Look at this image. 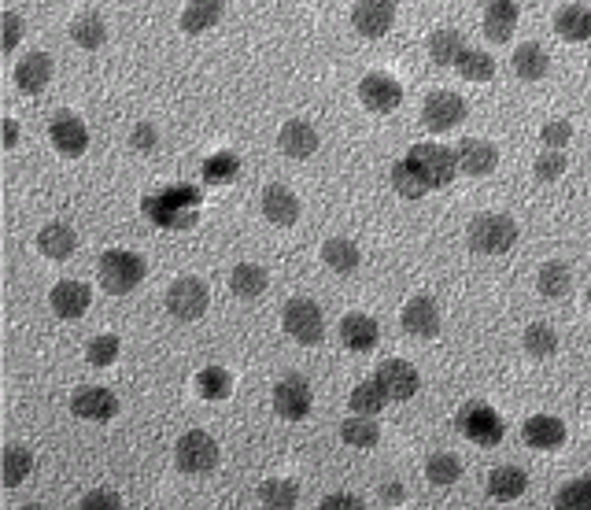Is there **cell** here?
Listing matches in <instances>:
<instances>
[{"label": "cell", "instance_id": "7402d4cb", "mask_svg": "<svg viewBox=\"0 0 591 510\" xmlns=\"http://www.w3.org/2000/svg\"><path fill=\"white\" fill-rule=\"evenodd\" d=\"M89 300H93V296H89V285H82V281H60V285L49 292V304L60 318H82Z\"/></svg>", "mask_w": 591, "mask_h": 510}, {"label": "cell", "instance_id": "c3c4849f", "mask_svg": "<svg viewBox=\"0 0 591 510\" xmlns=\"http://www.w3.org/2000/svg\"><path fill=\"white\" fill-rule=\"evenodd\" d=\"M540 137H543V145L551 148V152H562V148H566V141L573 137V126H569L566 119H555V122H547V126H543Z\"/></svg>", "mask_w": 591, "mask_h": 510}, {"label": "cell", "instance_id": "2e32d148", "mask_svg": "<svg viewBox=\"0 0 591 510\" xmlns=\"http://www.w3.org/2000/svg\"><path fill=\"white\" fill-rule=\"evenodd\" d=\"M52 71H56V63H52L49 52H30V56H23V60L15 63V85L23 93H30V97H37V93L49 89Z\"/></svg>", "mask_w": 591, "mask_h": 510}, {"label": "cell", "instance_id": "7a4b0ae2", "mask_svg": "<svg viewBox=\"0 0 591 510\" xmlns=\"http://www.w3.org/2000/svg\"><path fill=\"white\" fill-rule=\"evenodd\" d=\"M403 159H407V167L425 182V189H444L459 174V156L444 145H414Z\"/></svg>", "mask_w": 591, "mask_h": 510}, {"label": "cell", "instance_id": "836d02e7", "mask_svg": "<svg viewBox=\"0 0 591 510\" xmlns=\"http://www.w3.org/2000/svg\"><path fill=\"white\" fill-rule=\"evenodd\" d=\"M34 470V451L23 448V444H8L4 448V485L19 488Z\"/></svg>", "mask_w": 591, "mask_h": 510}, {"label": "cell", "instance_id": "f1b7e54d", "mask_svg": "<svg viewBox=\"0 0 591 510\" xmlns=\"http://www.w3.org/2000/svg\"><path fill=\"white\" fill-rule=\"evenodd\" d=\"M536 285H540L543 296L562 300V296H569V289H573V270H569V263H562V259H551V263H543L540 267Z\"/></svg>", "mask_w": 591, "mask_h": 510}, {"label": "cell", "instance_id": "db71d44e", "mask_svg": "<svg viewBox=\"0 0 591 510\" xmlns=\"http://www.w3.org/2000/svg\"><path fill=\"white\" fill-rule=\"evenodd\" d=\"M15 141H19V122L4 119V148H15Z\"/></svg>", "mask_w": 591, "mask_h": 510}, {"label": "cell", "instance_id": "83f0119b", "mask_svg": "<svg viewBox=\"0 0 591 510\" xmlns=\"http://www.w3.org/2000/svg\"><path fill=\"white\" fill-rule=\"evenodd\" d=\"M466 49H470V45H466V37H462L459 30H436V34L429 37V56H433V63H440V67H459Z\"/></svg>", "mask_w": 591, "mask_h": 510}, {"label": "cell", "instance_id": "8fae6325", "mask_svg": "<svg viewBox=\"0 0 591 510\" xmlns=\"http://www.w3.org/2000/svg\"><path fill=\"white\" fill-rule=\"evenodd\" d=\"M274 411H278L281 418H289V422L307 418V414H311V385H307L300 374L281 377L278 385H274Z\"/></svg>", "mask_w": 591, "mask_h": 510}, {"label": "cell", "instance_id": "f907efd6", "mask_svg": "<svg viewBox=\"0 0 591 510\" xmlns=\"http://www.w3.org/2000/svg\"><path fill=\"white\" fill-rule=\"evenodd\" d=\"M78 510H122V499L108 488H97V492H89V496L78 503Z\"/></svg>", "mask_w": 591, "mask_h": 510}, {"label": "cell", "instance_id": "b9f144b4", "mask_svg": "<svg viewBox=\"0 0 591 510\" xmlns=\"http://www.w3.org/2000/svg\"><path fill=\"white\" fill-rule=\"evenodd\" d=\"M259 499L266 503V510H292L296 499H300V488L292 485V481H266L259 488Z\"/></svg>", "mask_w": 591, "mask_h": 510}, {"label": "cell", "instance_id": "f6af8a7d", "mask_svg": "<svg viewBox=\"0 0 591 510\" xmlns=\"http://www.w3.org/2000/svg\"><path fill=\"white\" fill-rule=\"evenodd\" d=\"M237 170H241V159L233 156V152H218L204 163V182L207 185H226L237 178Z\"/></svg>", "mask_w": 591, "mask_h": 510}, {"label": "cell", "instance_id": "6da1fadb", "mask_svg": "<svg viewBox=\"0 0 591 510\" xmlns=\"http://www.w3.org/2000/svg\"><path fill=\"white\" fill-rule=\"evenodd\" d=\"M200 204H204L200 189H193V185H170V189L148 193L141 200V211L163 230H189L200 219Z\"/></svg>", "mask_w": 591, "mask_h": 510}, {"label": "cell", "instance_id": "9a60e30c", "mask_svg": "<svg viewBox=\"0 0 591 510\" xmlns=\"http://www.w3.org/2000/svg\"><path fill=\"white\" fill-rule=\"evenodd\" d=\"M399 322H403V329L411 333V337H436L440 333V307H436L433 296H411L407 300V307H403V315H399Z\"/></svg>", "mask_w": 591, "mask_h": 510}, {"label": "cell", "instance_id": "d590c367", "mask_svg": "<svg viewBox=\"0 0 591 510\" xmlns=\"http://www.w3.org/2000/svg\"><path fill=\"white\" fill-rule=\"evenodd\" d=\"M71 37L82 49H100V45L108 41V26H104V19H100L97 12H82L71 23Z\"/></svg>", "mask_w": 591, "mask_h": 510}, {"label": "cell", "instance_id": "74e56055", "mask_svg": "<svg viewBox=\"0 0 591 510\" xmlns=\"http://www.w3.org/2000/svg\"><path fill=\"white\" fill-rule=\"evenodd\" d=\"M525 352L532 355V359H547V355L558 352V333L547 322H532L529 329H525Z\"/></svg>", "mask_w": 591, "mask_h": 510}, {"label": "cell", "instance_id": "bcb514c9", "mask_svg": "<svg viewBox=\"0 0 591 510\" xmlns=\"http://www.w3.org/2000/svg\"><path fill=\"white\" fill-rule=\"evenodd\" d=\"M85 359L93 366H111L119 359V337H111V333H100V337L89 340V348H85Z\"/></svg>", "mask_w": 591, "mask_h": 510}, {"label": "cell", "instance_id": "7bdbcfd3", "mask_svg": "<svg viewBox=\"0 0 591 510\" xmlns=\"http://www.w3.org/2000/svg\"><path fill=\"white\" fill-rule=\"evenodd\" d=\"M555 510H591V474L569 481L555 496Z\"/></svg>", "mask_w": 591, "mask_h": 510}, {"label": "cell", "instance_id": "30bf717a", "mask_svg": "<svg viewBox=\"0 0 591 510\" xmlns=\"http://www.w3.org/2000/svg\"><path fill=\"white\" fill-rule=\"evenodd\" d=\"M422 119H425V126H429V130H436V134L455 130V126L466 119V100H462L459 93L436 89V93H429V100H425Z\"/></svg>", "mask_w": 591, "mask_h": 510}, {"label": "cell", "instance_id": "4316f807", "mask_svg": "<svg viewBox=\"0 0 591 510\" xmlns=\"http://www.w3.org/2000/svg\"><path fill=\"white\" fill-rule=\"evenodd\" d=\"M514 26H518V4L495 0V4L484 8V34L492 37V41H510Z\"/></svg>", "mask_w": 591, "mask_h": 510}, {"label": "cell", "instance_id": "ab89813d", "mask_svg": "<svg viewBox=\"0 0 591 510\" xmlns=\"http://www.w3.org/2000/svg\"><path fill=\"white\" fill-rule=\"evenodd\" d=\"M455 71H459L466 82H488V78L495 74V60L484 49H466Z\"/></svg>", "mask_w": 591, "mask_h": 510}, {"label": "cell", "instance_id": "ac0fdd59", "mask_svg": "<svg viewBox=\"0 0 591 510\" xmlns=\"http://www.w3.org/2000/svg\"><path fill=\"white\" fill-rule=\"evenodd\" d=\"M455 156H459V170L462 174H470V178H484V174H492L495 163H499L495 145L492 141H481V137H466V141L455 148Z\"/></svg>", "mask_w": 591, "mask_h": 510}, {"label": "cell", "instance_id": "44dd1931", "mask_svg": "<svg viewBox=\"0 0 591 510\" xmlns=\"http://www.w3.org/2000/svg\"><path fill=\"white\" fill-rule=\"evenodd\" d=\"M263 215L274 226H296V219H300V200H296V193H292L289 185H266Z\"/></svg>", "mask_w": 591, "mask_h": 510}, {"label": "cell", "instance_id": "cb8c5ba5", "mask_svg": "<svg viewBox=\"0 0 591 510\" xmlns=\"http://www.w3.org/2000/svg\"><path fill=\"white\" fill-rule=\"evenodd\" d=\"M37 248L41 255H49V259H71L74 248H78V237L67 222H49L45 230L37 233Z\"/></svg>", "mask_w": 591, "mask_h": 510}, {"label": "cell", "instance_id": "681fc988", "mask_svg": "<svg viewBox=\"0 0 591 510\" xmlns=\"http://www.w3.org/2000/svg\"><path fill=\"white\" fill-rule=\"evenodd\" d=\"M0 26H4V34H0V49L15 52V45L23 41V19H19L15 12H4L0 15Z\"/></svg>", "mask_w": 591, "mask_h": 510}, {"label": "cell", "instance_id": "d6a6232c", "mask_svg": "<svg viewBox=\"0 0 591 510\" xmlns=\"http://www.w3.org/2000/svg\"><path fill=\"white\" fill-rule=\"evenodd\" d=\"M340 440L351 444V448H374L381 440V425L374 418H362V414H351L340 422Z\"/></svg>", "mask_w": 591, "mask_h": 510}, {"label": "cell", "instance_id": "8d00e7d4", "mask_svg": "<svg viewBox=\"0 0 591 510\" xmlns=\"http://www.w3.org/2000/svg\"><path fill=\"white\" fill-rule=\"evenodd\" d=\"M351 403V414H362V418H374V414L385 411L388 396L381 389H377V381H362V385H355L348 396Z\"/></svg>", "mask_w": 591, "mask_h": 510}, {"label": "cell", "instance_id": "f5cc1de1", "mask_svg": "<svg viewBox=\"0 0 591 510\" xmlns=\"http://www.w3.org/2000/svg\"><path fill=\"white\" fill-rule=\"evenodd\" d=\"M156 126H148V122H141L137 130H133V148H141V152H148V148H156Z\"/></svg>", "mask_w": 591, "mask_h": 510}, {"label": "cell", "instance_id": "1f68e13d", "mask_svg": "<svg viewBox=\"0 0 591 510\" xmlns=\"http://www.w3.org/2000/svg\"><path fill=\"white\" fill-rule=\"evenodd\" d=\"M322 259H326V267L337 270V274H355V267L362 263V252L348 237H333V241L322 244Z\"/></svg>", "mask_w": 591, "mask_h": 510}, {"label": "cell", "instance_id": "52a82bcc", "mask_svg": "<svg viewBox=\"0 0 591 510\" xmlns=\"http://www.w3.org/2000/svg\"><path fill=\"white\" fill-rule=\"evenodd\" d=\"M459 429L462 437L473 440V444H481V448H495L499 440H503V433H507V425H503V418L488 407V403L473 400L466 403L459 411Z\"/></svg>", "mask_w": 591, "mask_h": 510}, {"label": "cell", "instance_id": "277c9868", "mask_svg": "<svg viewBox=\"0 0 591 510\" xmlns=\"http://www.w3.org/2000/svg\"><path fill=\"white\" fill-rule=\"evenodd\" d=\"M466 237H470L473 252L503 255L514 248V241H518V222L510 219V215H495V211H488V215H477V219L470 222Z\"/></svg>", "mask_w": 591, "mask_h": 510}, {"label": "cell", "instance_id": "5b68a950", "mask_svg": "<svg viewBox=\"0 0 591 510\" xmlns=\"http://www.w3.org/2000/svg\"><path fill=\"white\" fill-rule=\"evenodd\" d=\"M281 326L289 337H296L300 344H318V340L326 337V318H322V307L307 300V296H296L285 304L281 311Z\"/></svg>", "mask_w": 591, "mask_h": 510}, {"label": "cell", "instance_id": "816d5d0a", "mask_svg": "<svg viewBox=\"0 0 591 510\" xmlns=\"http://www.w3.org/2000/svg\"><path fill=\"white\" fill-rule=\"evenodd\" d=\"M318 510H366L359 496H348V492H337V496H326L318 503Z\"/></svg>", "mask_w": 591, "mask_h": 510}, {"label": "cell", "instance_id": "60d3db41", "mask_svg": "<svg viewBox=\"0 0 591 510\" xmlns=\"http://www.w3.org/2000/svg\"><path fill=\"white\" fill-rule=\"evenodd\" d=\"M222 19V4L211 0V4H189L185 12H181V26L189 30V34H204L207 26H215Z\"/></svg>", "mask_w": 591, "mask_h": 510}, {"label": "cell", "instance_id": "5bb4252c", "mask_svg": "<svg viewBox=\"0 0 591 510\" xmlns=\"http://www.w3.org/2000/svg\"><path fill=\"white\" fill-rule=\"evenodd\" d=\"M392 23H396V4H388V0H359L351 8V26L362 37H385Z\"/></svg>", "mask_w": 591, "mask_h": 510}, {"label": "cell", "instance_id": "f35d334b", "mask_svg": "<svg viewBox=\"0 0 591 510\" xmlns=\"http://www.w3.org/2000/svg\"><path fill=\"white\" fill-rule=\"evenodd\" d=\"M196 389H200L204 400H226L230 389H233V377L226 374L222 366H207V370L196 374Z\"/></svg>", "mask_w": 591, "mask_h": 510}, {"label": "cell", "instance_id": "7dc6e473", "mask_svg": "<svg viewBox=\"0 0 591 510\" xmlns=\"http://www.w3.org/2000/svg\"><path fill=\"white\" fill-rule=\"evenodd\" d=\"M532 174H536L540 182H555V178L566 174V156H562V152H543V156L532 163Z\"/></svg>", "mask_w": 591, "mask_h": 510}, {"label": "cell", "instance_id": "4fadbf2b", "mask_svg": "<svg viewBox=\"0 0 591 510\" xmlns=\"http://www.w3.org/2000/svg\"><path fill=\"white\" fill-rule=\"evenodd\" d=\"M71 411L78 418H89V422H111L115 414H119V396H111L108 389H100V385H82V389H74L71 396Z\"/></svg>", "mask_w": 591, "mask_h": 510}, {"label": "cell", "instance_id": "603a6c76", "mask_svg": "<svg viewBox=\"0 0 591 510\" xmlns=\"http://www.w3.org/2000/svg\"><path fill=\"white\" fill-rule=\"evenodd\" d=\"M377 337H381V329H377V322L370 315H344V322H340V340L351 352L377 348Z\"/></svg>", "mask_w": 591, "mask_h": 510}, {"label": "cell", "instance_id": "4dcf8cb0", "mask_svg": "<svg viewBox=\"0 0 591 510\" xmlns=\"http://www.w3.org/2000/svg\"><path fill=\"white\" fill-rule=\"evenodd\" d=\"M230 292L241 300H255L266 292V270L259 263H237L230 274Z\"/></svg>", "mask_w": 591, "mask_h": 510}, {"label": "cell", "instance_id": "7c38bea8", "mask_svg": "<svg viewBox=\"0 0 591 510\" xmlns=\"http://www.w3.org/2000/svg\"><path fill=\"white\" fill-rule=\"evenodd\" d=\"M359 100L377 115H388V111L399 108L403 100V85L392 78V74H366L359 82Z\"/></svg>", "mask_w": 591, "mask_h": 510}, {"label": "cell", "instance_id": "8992f818", "mask_svg": "<svg viewBox=\"0 0 591 510\" xmlns=\"http://www.w3.org/2000/svg\"><path fill=\"white\" fill-rule=\"evenodd\" d=\"M174 459H178V470L181 474H211L218 466V440L204 429H193V433H185L178 440V448H174Z\"/></svg>", "mask_w": 591, "mask_h": 510}, {"label": "cell", "instance_id": "f546056e", "mask_svg": "<svg viewBox=\"0 0 591 510\" xmlns=\"http://www.w3.org/2000/svg\"><path fill=\"white\" fill-rule=\"evenodd\" d=\"M514 71H518V78H525V82H540L543 74L551 71V56H547L543 45L529 41V45H521V49L514 52Z\"/></svg>", "mask_w": 591, "mask_h": 510}, {"label": "cell", "instance_id": "3957f363", "mask_svg": "<svg viewBox=\"0 0 591 510\" xmlns=\"http://www.w3.org/2000/svg\"><path fill=\"white\" fill-rule=\"evenodd\" d=\"M97 274H100V285H104L111 296H126V292H133L145 281V259L126 252V248H111V252L100 255Z\"/></svg>", "mask_w": 591, "mask_h": 510}, {"label": "cell", "instance_id": "d6986e66", "mask_svg": "<svg viewBox=\"0 0 591 510\" xmlns=\"http://www.w3.org/2000/svg\"><path fill=\"white\" fill-rule=\"evenodd\" d=\"M49 137L63 156H82L85 145H89V130H85V122L78 119V115H71V111H63V115L52 119Z\"/></svg>", "mask_w": 591, "mask_h": 510}, {"label": "cell", "instance_id": "d4e9b609", "mask_svg": "<svg viewBox=\"0 0 591 510\" xmlns=\"http://www.w3.org/2000/svg\"><path fill=\"white\" fill-rule=\"evenodd\" d=\"M525 488H529V477H525L521 466H495L492 474H488V496L492 499L510 503V499H518Z\"/></svg>", "mask_w": 591, "mask_h": 510}, {"label": "cell", "instance_id": "e575fe53", "mask_svg": "<svg viewBox=\"0 0 591 510\" xmlns=\"http://www.w3.org/2000/svg\"><path fill=\"white\" fill-rule=\"evenodd\" d=\"M425 477H429L436 488H451L462 477L459 455H451V451H436V455H429V462H425Z\"/></svg>", "mask_w": 591, "mask_h": 510}, {"label": "cell", "instance_id": "ffe728a7", "mask_svg": "<svg viewBox=\"0 0 591 510\" xmlns=\"http://www.w3.org/2000/svg\"><path fill=\"white\" fill-rule=\"evenodd\" d=\"M278 145H281V152H285L289 159H307V156H314V152H318V130H314L311 122L289 119L285 126H281Z\"/></svg>", "mask_w": 591, "mask_h": 510}, {"label": "cell", "instance_id": "11a10c76", "mask_svg": "<svg viewBox=\"0 0 591 510\" xmlns=\"http://www.w3.org/2000/svg\"><path fill=\"white\" fill-rule=\"evenodd\" d=\"M399 496H403V488H399L396 481H388V485H381V499H392V503H396Z\"/></svg>", "mask_w": 591, "mask_h": 510}, {"label": "cell", "instance_id": "ba28073f", "mask_svg": "<svg viewBox=\"0 0 591 510\" xmlns=\"http://www.w3.org/2000/svg\"><path fill=\"white\" fill-rule=\"evenodd\" d=\"M377 389L385 392L388 400H411L414 392L422 389V377H418V370H414L407 359H385V363L377 366Z\"/></svg>", "mask_w": 591, "mask_h": 510}, {"label": "cell", "instance_id": "9f6ffc18", "mask_svg": "<svg viewBox=\"0 0 591 510\" xmlns=\"http://www.w3.org/2000/svg\"><path fill=\"white\" fill-rule=\"evenodd\" d=\"M19 510H49V507H41V503H26V507H19Z\"/></svg>", "mask_w": 591, "mask_h": 510}, {"label": "cell", "instance_id": "ee69618b", "mask_svg": "<svg viewBox=\"0 0 591 510\" xmlns=\"http://www.w3.org/2000/svg\"><path fill=\"white\" fill-rule=\"evenodd\" d=\"M388 182H392V189H396L399 196H407V200H418V196L429 193L422 178H418V174H414V170L407 167V159H399L396 167L388 170Z\"/></svg>", "mask_w": 591, "mask_h": 510}, {"label": "cell", "instance_id": "484cf974", "mask_svg": "<svg viewBox=\"0 0 591 510\" xmlns=\"http://www.w3.org/2000/svg\"><path fill=\"white\" fill-rule=\"evenodd\" d=\"M555 30L566 41H588L591 37V8L584 4H562L555 12Z\"/></svg>", "mask_w": 591, "mask_h": 510}, {"label": "cell", "instance_id": "6f0895ef", "mask_svg": "<svg viewBox=\"0 0 591 510\" xmlns=\"http://www.w3.org/2000/svg\"><path fill=\"white\" fill-rule=\"evenodd\" d=\"M588 304H591V289H588Z\"/></svg>", "mask_w": 591, "mask_h": 510}, {"label": "cell", "instance_id": "9c48e42d", "mask_svg": "<svg viewBox=\"0 0 591 510\" xmlns=\"http://www.w3.org/2000/svg\"><path fill=\"white\" fill-rule=\"evenodd\" d=\"M167 311L181 322H193L207 311V285L200 278H178L167 289Z\"/></svg>", "mask_w": 591, "mask_h": 510}, {"label": "cell", "instance_id": "e0dca14e", "mask_svg": "<svg viewBox=\"0 0 591 510\" xmlns=\"http://www.w3.org/2000/svg\"><path fill=\"white\" fill-rule=\"evenodd\" d=\"M521 440H525L529 448L555 451L566 444V425H562V418H555V414H532L529 422L521 425Z\"/></svg>", "mask_w": 591, "mask_h": 510}]
</instances>
